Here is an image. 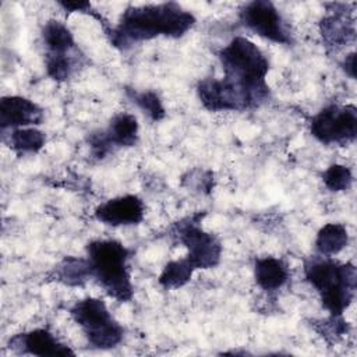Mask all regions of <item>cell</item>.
I'll use <instances>...</instances> for the list:
<instances>
[{
  "mask_svg": "<svg viewBox=\"0 0 357 357\" xmlns=\"http://www.w3.org/2000/svg\"><path fill=\"white\" fill-rule=\"evenodd\" d=\"M223 77L197 84V95L209 112H243L259 107L271 98L266 82L269 60L250 39L234 36L218 54Z\"/></svg>",
  "mask_w": 357,
  "mask_h": 357,
  "instance_id": "obj_1",
  "label": "cell"
},
{
  "mask_svg": "<svg viewBox=\"0 0 357 357\" xmlns=\"http://www.w3.org/2000/svg\"><path fill=\"white\" fill-rule=\"evenodd\" d=\"M194 24L195 17L174 1L131 6L123 11L119 24L107 35L114 47L127 50L159 36L181 38Z\"/></svg>",
  "mask_w": 357,
  "mask_h": 357,
  "instance_id": "obj_2",
  "label": "cell"
},
{
  "mask_svg": "<svg viewBox=\"0 0 357 357\" xmlns=\"http://www.w3.org/2000/svg\"><path fill=\"white\" fill-rule=\"evenodd\" d=\"M304 275L331 317H342L356 296V266L351 262L342 264L332 257L319 255L304 262Z\"/></svg>",
  "mask_w": 357,
  "mask_h": 357,
  "instance_id": "obj_3",
  "label": "cell"
},
{
  "mask_svg": "<svg viewBox=\"0 0 357 357\" xmlns=\"http://www.w3.org/2000/svg\"><path fill=\"white\" fill-rule=\"evenodd\" d=\"M130 250L113 238L92 240L86 245V258L92 278L114 300L130 301L134 286L130 275Z\"/></svg>",
  "mask_w": 357,
  "mask_h": 357,
  "instance_id": "obj_4",
  "label": "cell"
},
{
  "mask_svg": "<svg viewBox=\"0 0 357 357\" xmlns=\"http://www.w3.org/2000/svg\"><path fill=\"white\" fill-rule=\"evenodd\" d=\"M70 315L89 344L96 349H113L123 340V326L109 312L105 301L98 297L77 300L70 308Z\"/></svg>",
  "mask_w": 357,
  "mask_h": 357,
  "instance_id": "obj_5",
  "label": "cell"
},
{
  "mask_svg": "<svg viewBox=\"0 0 357 357\" xmlns=\"http://www.w3.org/2000/svg\"><path fill=\"white\" fill-rule=\"evenodd\" d=\"M202 216L204 213H194L173 227V234L187 248L185 258L194 269L215 268L222 257V244L218 237L205 231L199 225Z\"/></svg>",
  "mask_w": 357,
  "mask_h": 357,
  "instance_id": "obj_6",
  "label": "cell"
},
{
  "mask_svg": "<svg viewBox=\"0 0 357 357\" xmlns=\"http://www.w3.org/2000/svg\"><path fill=\"white\" fill-rule=\"evenodd\" d=\"M311 135L324 145H346L357 137V109L354 105H329L310 121Z\"/></svg>",
  "mask_w": 357,
  "mask_h": 357,
  "instance_id": "obj_7",
  "label": "cell"
},
{
  "mask_svg": "<svg viewBox=\"0 0 357 357\" xmlns=\"http://www.w3.org/2000/svg\"><path fill=\"white\" fill-rule=\"evenodd\" d=\"M238 21L248 31L273 43L286 46L293 43V33L272 1L254 0L245 3L238 10Z\"/></svg>",
  "mask_w": 357,
  "mask_h": 357,
  "instance_id": "obj_8",
  "label": "cell"
},
{
  "mask_svg": "<svg viewBox=\"0 0 357 357\" xmlns=\"http://www.w3.org/2000/svg\"><path fill=\"white\" fill-rule=\"evenodd\" d=\"M8 349L17 354L32 356H74L75 353L61 343L52 332L43 328L14 335L8 340Z\"/></svg>",
  "mask_w": 357,
  "mask_h": 357,
  "instance_id": "obj_9",
  "label": "cell"
},
{
  "mask_svg": "<svg viewBox=\"0 0 357 357\" xmlns=\"http://www.w3.org/2000/svg\"><path fill=\"white\" fill-rule=\"evenodd\" d=\"M145 215L144 201L137 195H121L100 204L95 209V218L107 226H131L142 222Z\"/></svg>",
  "mask_w": 357,
  "mask_h": 357,
  "instance_id": "obj_10",
  "label": "cell"
},
{
  "mask_svg": "<svg viewBox=\"0 0 357 357\" xmlns=\"http://www.w3.org/2000/svg\"><path fill=\"white\" fill-rule=\"evenodd\" d=\"M333 10L319 22L322 42L328 49L337 50L356 40L354 18L347 11V4H332Z\"/></svg>",
  "mask_w": 357,
  "mask_h": 357,
  "instance_id": "obj_11",
  "label": "cell"
},
{
  "mask_svg": "<svg viewBox=\"0 0 357 357\" xmlns=\"http://www.w3.org/2000/svg\"><path fill=\"white\" fill-rule=\"evenodd\" d=\"M43 121V110L33 100L24 96H3L0 100V127L22 128Z\"/></svg>",
  "mask_w": 357,
  "mask_h": 357,
  "instance_id": "obj_12",
  "label": "cell"
},
{
  "mask_svg": "<svg viewBox=\"0 0 357 357\" xmlns=\"http://www.w3.org/2000/svg\"><path fill=\"white\" fill-rule=\"evenodd\" d=\"M290 272L286 262L276 257L257 258L254 262V278L257 284L271 293L282 289L289 280Z\"/></svg>",
  "mask_w": 357,
  "mask_h": 357,
  "instance_id": "obj_13",
  "label": "cell"
},
{
  "mask_svg": "<svg viewBox=\"0 0 357 357\" xmlns=\"http://www.w3.org/2000/svg\"><path fill=\"white\" fill-rule=\"evenodd\" d=\"M42 42L46 49L45 54L61 56L77 52V43L71 31L61 21L49 20L42 28Z\"/></svg>",
  "mask_w": 357,
  "mask_h": 357,
  "instance_id": "obj_14",
  "label": "cell"
},
{
  "mask_svg": "<svg viewBox=\"0 0 357 357\" xmlns=\"http://www.w3.org/2000/svg\"><path fill=\"white\" fill-rule=\"evenodd\" d=\"M52 279L70 287L84 286L89 278H92L91 265L88 258L64 257L52 271Z\"/></svg>",
  "mask_w": 357,
  "mask_h": 357,
  "instance_id": "obj_15",
  "label": "cell"
},
{
  "mask_svg": "<svg viewBox=\"0 0 357 357\" xmlns=\"http://www.w3.org/2000/svg\"><path fill=\"white\" fill-rule=\"evenodd\" d=\"M105 132L114 149L134 146L139 138L138 120L134 114L119 113L110 120Z\"/></svg>",
  "mask_w": 357,
  "mask_h": 357,
  "instance_id": "obj_16",
  "label": "cell"
},
{
  "mask_svg": "<svg viewBox=\"0 0 357 357\" xmlns=\"http://www.w3.org/2000/svg\"><path fill=\"white\" fill-rule=\"evenodd\" d=\"M349 244L347 229L340 223H326L317 233L315 248L319 255L332 257L344 250Z\"/></svg>",
  "mask_w": 357,
  "mask_h": 357,
  "instance_id": "obj_17",
  "label": "cell"
},
{
  "mask_svg": "<svg viewBox=\"0 0 357 357\" xmlns=\"http://www.w3.org/2000/svg\"><path fill=\"white\" fill-rule=\"evenodd\" d=\"M45 132L35 127L14 128L10 134V148L18 155L36 153L45 146Z\"/></svg>",
  "mask_w": 357,
  "mask_h": 357,
  "instance_id": "obj_18",
  "label": "cell"
},
{
  "mask_svg": "<svg viewBox=\"0 0 357 357\" xmlns=\"http://www.w3.org/2000/svg\"><path fill=\"white\" fill-rule=\"evenodd\" d=\"M194 271V266L187 258L170 261L165 265L158 282L165 289H178L190 282Z\"/></svg>",
  "mask_w": 357,
  "mask_h": 357,
  "instance_id": "obj_19",
  "label": "cell"
},
{
  "mask_svg": "<svg viewBox=\"0 0 357 357\" xmlns=\"http://www.w3.org/2000/svg\"><path fill=\"white\" fill-rule=\"evenodd\" d=\"M79 57L81 56H78L77 52L61 56L45 54V67L47 75L59 82L68 79L77 71V67L79 66Z\"/></svg>",
  "mask_w": 357,
  "mask_h": 357,
  "instance_id": "obj_20",
  "label": "cell"
},
{
  "mask_svg": "<svg viewBox=\"0 0 357 357\" xmlns=\"http://www.w3.org/2000/svg\"><path fill=\"white\" fill-rule=\"evenodd\" d=\"M126 93L131 99V102L135 103L142 110V113H145L152 121H159L165 117L166 110L156 92L126 88Z\"/></svg>",
  "mask_w": 357,
  "mask_h": 357,
  "instance_id": "obj_21",
  "label": "cell"
},
{
  "mask_svg": "<svg viewBox=\"0 0 357 357\" xmlns=\"http://www.w3.org/2000/svg\"><path fill=\"white\" fill-rule=\"evenodd\" d=\"M322 181L333 192L347 191L353 184V173L347 166L335 163L322 173Z\"/></svg>",
  "mask_w": 357,
  "mask_h": 357,
  "instance_id": "obj_22",
  "label": "cell"
},
{
  "mask_svg": "<svg viewBox=\"0 0 357 357\" xmlns=\"http://www.w3.org/2000/svg\"><path fill=\"white\" fill-rule=\"evenodd\" d=\"M88 144L91 149V155L96 159H103L106 158L110 152L114 151L113 145L110 144L105 130L93 131L88 135Z\"/></svg>",
  "mask_w": 357,
  "mask_h": 357,
  "instance_id": "obj_23",
  "label": "cell"
},
{
  "mask_svg": "<svg viewBox=\"0 0 357 357\" xmlns=\"http://www.w3.org/2000/svg\"><path fill=\"white\" fill-rule=\"evenodd\" d=\"M342 67H343V70L346 71V74H347L350 78H353V79L356 78V53H354V52L349 53V54L343 59Z\"/></svg>",
  "mask_w": 357,
  "mask_h": 357,
  "instance_id": "obj_24",
  "label": "cell"
}]
</instances>
